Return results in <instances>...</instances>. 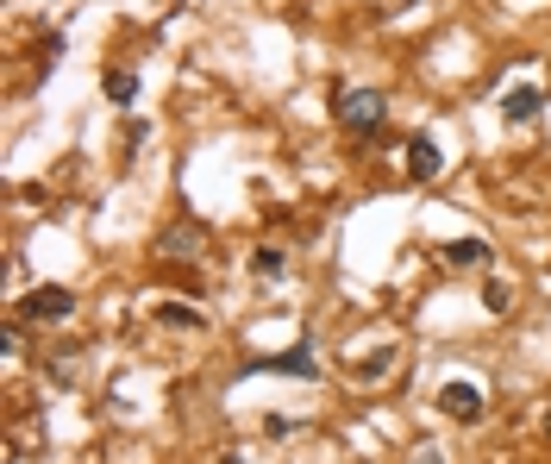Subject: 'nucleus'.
Instances as JSON below:
<instances>
[{
    "mask_svg": "<svg viewBox=\"0 0 551 464\" xmlns=\"http://www.w3.org/2000/svg\"><path fill=\"white\" fill-rule=\"evenodd\" d=\"M389 364H395V345H370V358H357V364H351V377H357V383H376Z\"/></svg>",
    "mask_w": 551,
    "mask_h": 464,
    "instance_id": "10",
    "label": "nucleus"
},
{
    "mask_svg": "<svg viewBox=\"0 0 551 464\" xmlns=\"http://www.w3.org/2000/svg\"><path fill=\"white\" fill-rule=\"evenodd\" d=\"M508 308H514V289L501 283V276H489V283H483V314H495V320H501Z\"/></svg>",
    "mask_w": 551,
    "mask_h": 464,
    "instance_id": "12",
    "label": "nucleus"
},
{
    "mask_svg": "<svg viewBox=\"0 0 551 464\" xmlns=\"http://www.w3.org/2000/svg\"><path fill=\"white\" fill-rule=\"evenodd\" d=\"M245 370H276V377H307V383H314L320 377V364H314V345H295V352H276V358H251Z\"/></svg>",
    "mask_w": 551,
    "mask_h": 464,
    "instance_id": "4",
    "label": "nucleus"
},
{
    "mask_svg": "<svg viewBox=\"0 0 551 464\" xmlns=\"http://www.w3.org/2000/svg\"><path fill=\"white\" fill-rule=\"evenodd\" d=\"M107 101H119V107L138 101V76L132 69H107Z\"/></svg>",
    "mask_w": 551,
    "mask_h": 464,
    "instance_id": "11",
    "label": "nucleus"
},
{
    "mask_svg": "<svg viewBox=\"0 0 551 464\" xmlns=\"http://www.w3.org/2000/svg\"><path fill=\"white\" fill-rule=\"evenodd\" d=\"M501 113H508L514 126L539 120V113H545V88H533V82H514V88H508V101H501Z\"/></svg>",
    "mask_w": 551,
    "mask_h": 464,
    "instance_id": "5",
    "label": "nucleus"
},
{
    "mask_svg": "<svg viewBox=\"0 0 551 464\" xmlns=\"http://www.w3.org/2000/svg\"><path fill=\"white\" fill-rule=\"evenodd\" d=\"M201 239H207L201 226H170V232L157 239V251H163V258H195V251H201Z\"/></svg>",
    "mask_w": 551,
    "mask_h": 464,
    "instance_id": "7",
    "label": "nucleus"
},
{
    "mask_svg": "<svg viewBox=\"0 0 551 464\" xmlns=\"http://www.w3.org/2000/svg\"><path fill=\"white\" fill-rule=\"evenodd\" d=\"M332 113H339V126H345L351 138H370V132L382 126V113H389V101H382L376 88H345Z\"/></svg>",
    "mask_w": 551,
    "mask_h": 464,
    "instance_id": "1",
    "label": "nucleus"
},
{
    "mask_svg": "<svg viewBox=\"0 0 551 464\" xmlns=\"http://www.w3.org/2000/svg\"><path fill=\"white\" fill-rule=\"evenodd\" d=\"M445 264L451 270H476V264H489V245L483 239H451L445 245Z\"/></svg>",
    "mask_w": 551,
    "mask_h": 464,
    "instance_id": "8",
    "label": "nucleus"
},
{
    "mask_svg": "<svg viewBox=\"0 0 551 464\" xmlns=\"http://www.w3.org/2000/svg\"><path fill=\"white\" fill-rule=\"evenodd\" d=\"M69 314H76V295L63 283H38L19 295V320H32V327H51V320H69Z\"/></svg>",
    "mask_w": 551,
    "mask_h": 464,
    "instance_id": "2",
    "label": "nucleus"
},
{
    "mask_svg": "<svg viewBox=\"0 0 551 464\" xmlns=\"http://www.w3.org/2000/svg\"><path fill=\"white\" fill-rule=\"evenodd\" d=\"M545 439H551V414H545Z\"/></svg>",
    "mask_w": 551,
    "mask_h": 464,
    "instance_id": "16",
    "label": "nucleus"
},
{
    "mask_svg": "<svg viewBox=\"0 0 551 464\" xmlns=\"http://www.w3.org/2000/svg\"><path fill=\"white\" fill-rule=\"evenodd\" d=\"M439 164H445V157H439V145H433L426 132L407 138V176H414V182H433V176H439Z\"/></svg>",
    "mask_w": 551,
    "mask_h": 464,
    "instance_id": "6",
    "label": "nucleus"
},
{
    "mask_svg": "<svg viewBox=\"0 0 551 464\" xmlns=\"http://www.w3.org/2000/svg\"><path fill=\"white\" fill-rule=\"evenodd\" d=\"M282 270H289V258H282V245H263V251H257V276H270V283H276Z\"/></svg>",
    "mask_w": 551,
    "mask_h": 464,
    "instance_id": "13",
    "label": "nucleus"
},
{
    "mask_svg": "<svg viewBox=\"0 0 551 464\" xmlns=\"http://www.w3.org/2000/svg\"><path fill=\"white\" fill-rule=\"evenodd\" d=\"M157 320H163L170 333H201V327H207V320H201L195 308H182V301H163V308H157Z\"/></svg>",
    "mask_w": 551,
    "mask_h": 464,
    "instance_id": "9",
    "label": "nucleus"
},
{
    "mask_svg": "<svg viewBox=\"0 0 551 464\" xmlns=\"http://www.w3.org/2000/svg\"><path fill=\"white\" fill-rule=\"evenodd\" d=\"M407 464H445V452L439 446H414V458H407Z\"/></svg>",
    "mask_w": 551,
    "mask_h": 464,
    "instance_id": "14",
    "label": "nucleus"
},
{
    "mask_svg": "<svg viewBox=\"0 0 551 464\" xmlns=\"http://www.w3.org/2000/svg\"><path fill=\"white\" fill-rule=\"evenodd\" d=\"M439 408L451 414V421L476 427V421H483V389H476L470 377H451V383H439Z\"/></svg>",
    "mask_w": 551,
    "mask_h": 464,
    "instance_id": "3",
    "label": "nucleus"
},
{
    "mask_svg": "<svg viewBox=\"0 0 551 464\" xmlns=\"http://www.w3.org/2000/svg\"><path fill=\"white\" fill-rule=\"evenodd\" d=\"M220 464H245V458H232V452H220Z\"/></svg>",
    "mask_w": 551,
    "mask_h": 464,
    "instance_id": "15",
    "label": "nucleus"
}]
</instances>
